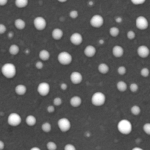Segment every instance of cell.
Masks as SVG:
<instances>
[{
  "instance_id": "6da1fadb",
  "label": "cell",
  "mask_w": 150,
  "mask_h": 150,
  "mask_svg": "<svg viewBox=\"0 0 150 150\" xmlns=\"http://www.w3.org/2000/svg\"><path fill=\"white\" fill-rule=\"evenodd\" d=\"M1 72L4 77H5L7 79H11L16 76V73H17V69H16V65L14 64L7 62L3 64L1 68Z\"/></svg>"
},
{
  "instance_id": "7a4b0ae2",
  "label": "cell",
  "mask_w": 150,
  "mask_h": 150,
  "mask_svg": "<svg viewBox=\"0 0 150 150\" xmlns=\"http://www.w3.org/2000/svg\"><path fill=\"white\" fill-rule=\"evenodd\" d=\"M117 130L121 134L129 135L133 130V125L129 120H122L117 124Z\"/></svg>"
},
{
  "instance_id": "3957f363",
  "label": "cell",
  "mask_w": 150,
  "mask_h": 150,
  "mask_svg": "<svg viewBox=\"0 0 150 150\" xmlns=\"http://www.w3.org/2000/svg\"><path fill=\"white\" fill-rule=\"evenodd\" d=\"M106 101V97L104 93L101 92H97L92 95L91 98V102L92 105L96 107H100L103 105Z\"/></svg>"
},
{
  "instance_id": "277c9868",
  "label": "cell",
  "mask_w": 150,
  "mask_h": 150,
  "mask_svg": "<svg viewBox=\"0 0 150 150\" xmlns=\"http://www.w3.org/2000/svg\"><path fill=\"white\" fill-rule=\"evenodd\" d=\"M57 60L62 65H69L73 62V56L67 51H62L57 56Z\"/></svg>"
},
{
  "instance_id": "5b68a950",
  "label": "cell",
  "mask_w": 150,
  "mask_h": 150,
  "mask_svg": "<svg viewBox=\"0 0 150 150\" xmlns=\"http://www.w3.org/2000/svg\"><path fill=\"white\" fill-rule=\"evenodd\" d=\"M22 122L21 117L18 113H11L7 117V123L11 127H18Z\"/></svg>"
},
{
  "instance_id": "8992f818",
  "label": "cell",
  "mask_w": 150,
  "mask_h": 150,
  "mask_svg": "<svg viewBox=\"0 0 150 150\" xmlns=\"http://www.w3.org/2000/svg\"><path fill=\"white\" fill-rule=\"evenodd\" d=\"M57 125L60 131L62 133H67L71 128V122L68 119L65 117L59 119L57 122Z\"/></svg>"
},
{
  "instance_id": "52a82bcc",
  "label": "cell",
  "mask_w": 150,
  "mask_h": 150,
  "mask_svg": "<svg viewBox=\"0 0 150 150\" xmlns=\"http://www.w3.org/2000/svg\"><path fill=\"white\" fill-rule=\"evenodd\" d=\"M89 23H90V25L92 27L95 28V29H99V28L102 27L103 26L104 18L101 15H94L90 18Z\"/></svg>"
},
{
  "instance_id": "ba28073f",
  "label": "cell",
  "mask_w": 150,
  "mask_h": 150,
  "mask_svg": "<svg viewBox=\"0 0 150 150\" xmlns=\"http://www.w3.org/2000/svg\"><path fill=\"white\" fill-rule=\"evenodd\" d=\"M37 91L40 96L45 97L50 93L51 86L47 82H41L38 84V87H37Z\"/></svg>"
},
{
  "instance_id": "9c48e42d",
  "label": "cell",
  "mask_w": 150,
  "mask_h": 150,
  "mask_svg": "<svg viewBox=\"0 0 150 150\" xmlns=\"http://www.w3.org/2000/svg\"><path fill=\"white\" fill-rule=\"evenodd\" d=\"M136 26L139 30H146L149 27L148 19L143 16H139L136 19Z\"/></svg>"
},
{
  "instance_id": "30bf717a",
  "label": "cell",
  "mask_w": 150,
  "mask_h": 150,
  "mask_svg": "<svg viewBox=\"0 0 150 150\" xmlns=\"http://www.w3.org/2000/svg\"><path fill=\"white\" fill-rule=\"evenodd\" d=\"M33 24L37 30L42 31L46 28L47 21L45 18L42 17V16H38L34 19Z\"/></svg>"
},
{
  "instance_id": "8fae6325",
  "label": "cell",
  "mask_w": 150,
  "mask_h": 150,
  "mask_svg": "<svg viewBox=\"0 0 150 150\" xmlns=\"http://www.w3.org/2000/svg\"><path fill=\"white\" fill-rule=\"evenodd\" d=\"M83 36L81 33L79 32H74V33L72 34L70 37V41L73 45H80L83 42Z\"/></svg>"
},
{
  "instance_id": "7c38bea8",
  "label": "cell",
  "mask_w": 150,
  "mask_h": 150,
  "mask_svg": "<svg viewBox=\"0 0 150 150\" xmlns=\"http://www.w3.org/2000/svg\"><path fill=\"white\" fill-rule=\"evenodd\" d=\"M83 76L81 73L78 71H74L70 74V80L73 84L79 85L83 81Z\"/></svg>"
},
{
  "instance_id": "4fadbf2b",
  "label": "cell",
  "mask_w": 150,
  "mask_h": 150,
  "mask_svg": "<svg viewBox=\"0 0 150 150\" xmlns=\"http://www.w3.org/2000/svg\"><path fill=\"white\" fill-rule=\"evenodd\" d=\"M137 54L139 55V57H140L142 59L147 58L150 54V49L146 45H142L138 47Z\"/></svg>"
},
{
  "instance_id": "5bb4252c",
  "label": "cell",
  "mask_w": 150,
  "mask_h": 150,
  "mask_svg": "<svg viewBox=\"0 0 150 150\" xmlns=\"http://www.w3.org/2000/svg\"><path fill=\"white\" fill-rule=\"evenodd\" d=\"M97 53V49L94 45H89L86 46V48L83 50V54L88 58H92L95 56Z\"/></svg>"
},
{
  "instance_id": "9a60e30c",
  "label": "cell",
  "mask_w": 150,
  "mask_h": 150,
  "mask_svg": "<svg viewBox=\"0 0 150 150\" xmlns=\"http://www.w3.org/2000/svg\"><path fill=\"white\" fill-rule=\"evenodd\" d=\"M125 54V50L121 45H114L112 48V54L116 58H121Z\"/></svg>"
},
{
  "instance_id": "2e32d148",
  "label": "cell",
  "mask_w": 150,
  "mask_h": 150,
  "mask_svg": "<svg viewBox=\"0 0 150 150\" xmlns=\"http://www.w3.org/2000/svg\"><path fill=\"white\" fill-rule=\"evenodd\" d=\"M63 35H64V32L60 28H55L51 32V37L55 40H60L63 38Z\"/></svg>"
},
{
  "instance_id": "e0dca14e",
  "label": "cell",
  "mask_w": 150,
  "mask_h": 150,
  "mask_svg": "<svg viewBox=\"0 0 150 150\" xmlns=\"http://www.w3.org/2000/svg\"><path fill=\"white\" fill-rule=\"evenodd\" d=\"M70 104L73 108H78L82 104V99L78 95L73 96L70 100Z\"/></svg>"
},
{
  "instance_id": "ac0fdd59",
  "label": "cell",
  "mask_w": 150,
  "mask_h": 150,
  "mask_svg": "<svg viewBox=\"0 0 150 150\" xmlns=\"http://www.w3.org/2000/svg\"><path fill=\"white\" fill-rule=\"evenodd\" d=\"M15 92L19 96H23L27 92V88L24 84H18L15 87Z\"/></svg>"
},
{
  "instance_id": "d6986e66",
  "label": "cell",
  "mask_w": 150,
  "mask_h": 150,
  "mask_svg": "<svg viewBox=\"0 0 150 150\" xmlns=\"http://www.w3.org/2000/svg\"><path fill=\"white\" fill-rule=\"evenodd\" d=\"M38 57H39L41 61L46 62L48 61V60H49L50 57H51V54H50V52L48 50L42 49L39 52Z\"/></svg>"
},
{
  "instance_id": "ffe728a7",
  "label": "cell",
  "mask_w": 150,
  "mask_h": 150,
  "mask_svg": "<svg viewBox=\"0 0 150 150\" xmlns=\"http://www.w3.org/2000/svg\"><path fill=\"white\" fill-rule=\"evenodd\" d=\"M26 21L21 18H17L14 21V26L18 30H23L26 28Z\"/></svg>"
},
{
  "instance_id": "44dd1931",
  "label": "cell",
  "mask_w": 150,
  "mask_h": 150,
  "mask_svg": "<svg viewBox=\"0 0 150 150\" xmlns=\"http://www.w3.org/2000/svg\"><path fill=\"white\" fill-rule=\"evenodd\" d=\"M98 72H99L100 74L105 75L107 74V73H108V72H109L110 70V67L106 63L103 62V63H100V64L98 65Z\"/></svg>"
},
{
  "instance_id": "7402d4cb",
  "label": "cell",
  "mask_w": 150,
  "mask_h": 150,
  "mask_svg": "<svg viewBox=\"0 0 150 150\" xmlns=\"http://www.w3.org/2000/svg\"><path fill=\"white\" fill-rule=\"evenodd\" d=\"M25 122H26V124L29 127H34L37 124V118L34 115L30 114V115H28L26 117Z\"/></svg>"
},
{
  "instance_id": "603a6c76",
  "label": "cell",
  "mask_w": 150,
  "mask_h": 150,
  "mask_svg": "<svg viewBox=\"0 0 150 150\" xmlns=\"http://www.w3.org/2000/svg\"><path fill=\"white\" fill-rule=\"evenodd\" d=\"M117 89L119 92H125L127 89V84L124 81H120L117 83Z\"/></svg>"
},
{
  "instance_id": "cb8c5ba5",
  "label": "cell",
  "mask_w": 150,
  "mask_h": 150,
  "mask_svg": "<svg viewBox=\"0 0 150 150\" xmlns=\"http://www.w3.org/2000/svg\"><path fill=\"white\" fill-rule=\"evenodd\" d=\"M20 52V48L16 44H13L9 47V53L13 56H16Z\"/></svg>"
},
{
  "instance_id": "d4e9b609",
  "label": "cell",
  "mask_w": 150,
  "mask_h": 150,
  "mask_svg": "<svg viewBox=\"0 0 150 150\" xmlns=\"http://www.w3.org/2000/svg\"><path fill=\"white\" fill-rule=\"evenodd\" d=\"M120 30L118 27L117 26H112L109 29V35H111L112 38H117L120 35Z\"/></svg>"
},
{
  "instance_id": "484cf974",
  "label": "cell",
  "mask_w": 150,
  "mask_h": 150,
  "mask_svg": "<svg viewBox=\"0 0 150 150\" xmlns=\"http://www.w3.org/2000/svg\"><path fill=\"white\" fill-rule=\"evenodd\" d=\"M29 4V0H16L15 4L18 8H24Z\"/></svg>"
},
{
  "instance_id": "4316f807",
  "label": "cell",
  "mask_w": 150,
  "mask_h": 150,
  "mask_svg": "<svg viewBox=\"0 0 150 150\" xmlns=\"http://www.w3.org/2000/svg\"><path fill=\"white\" fill-rule=\"evenodd\" d=\"M41 129H42V131L45 133H48L51 131V129H52V126H51V123L48 122H45L42 123V125H41Z\"/></svg>"
},
{
  "instance_id": "83f0119b",
  "label": "cell",
  "mask_w": 150,
  "mask_h": 150,
  "mask_svg": "<svg viewBox=\"0 0 150 150\" xmlns=\"http://www.w3.org/2000/svg\"><path fill=\"white\" fill-rule=\"evenodd\" d=\"M130 112L133 116H139L142 113V108L139 105H134L130 108Z\"/></svg>"
},
{
  "instance_id": "f1b7e54d",
  "label": "cell",
  "mask_w": 150,
  "mask_h": 150,
  "mask_svg": "<svg viewBox=\"0 0 150 150\" xmlns=\"http://www.w3.org/2000/svg\"><path fill=\"white\" fill-rule=\"evenodd\" d=\"M140 74L142 77L147 78L149 77L150 75V70L148 67H143L142 70H140Z\"/></svg>"
},
{
  "instance_id": "f546056e",
  "label": "cell",
  "mask_w": 150,
  "mask_h": 150,
  "mask_svg": "<svg viewBox=\"0 0 150 150\" xmlns=\"http://www.w3.org/2000/svg\"><path fill=\"white\" fill-rule=\"evenodd\" d=\"M129 89H130V92H133V93H136V92H137L139 89V84L136 83H130V85L129 86Z\"/></svg>"
},
{
  "instance_id": "4dcf8cb0",
  "label": "cell",
  "mask_w": 150,
  "mask_h": 150,
  "mask_svg": "<svg viewBox=\"0 0 150 150\" xmlns=\"http://www.w3.org/2000/svg\"><path fill=\"white\" fill-rule=\"evenodd\" d=\"M46 148L48 150H57V144L54 142H48L46 144Z\"/></svg>"
},
{
  "instance_id": "1f68e13d",
  "label": "cell",
  "mask_w": 150,
  "mask_h": 150,
  "mask_svg": "<svg viewBox=\"0 0 150 150\" xmlns=\"http://www.w3.org/2000/svg\"><path fill=\"white\" fill-rule=\"evenodd\" d=\"M117 73L120 76H124L127 73V67L125 66H120L117 68Z\"/></svg>"
},
{
  "instance_id": "d6a6232c",
  "label": "cell",
  "mask_w": 150,
  "mask_h": 150,
  "mask_svg": "<svg viewBox=\"0 0 150 150\" xmlns=\"http://www.w3.org/2000/svg\"><path fill=\"white\" fill-rule=\"evenodd\" d=\"M62 104V99L60 97H57V98H54V100H53V105L55 107L60 106Z\"/></svg>"
},
{
  "instance_id": "836d02e7",
  "label": "cell",
  "mask_w": 150,
  "mask_h": 150,
  "mask_svg": "<svg viewBox=\"0 0 150 150\" xmlns=\"http://www.w3.org/2000/svg\"><path fill=\"white\" fill-rule=\"evenodd\" d=\"M136 34L134 31L133 30H130L127 32V39H129L130 40H133L136 38Z\"/></svg>"
},
{
  "instance_id": "e575fe53",
  "label": "cell",
  "mask_w": 150,
  "mask_h": 150,
  "mask_svg": "<svg viewBox=\"0 0 150 150\" xmlns=\"http://www.w3.org/2000/svg\"><path fill=\"white\" fill-rule=\"evenodd\" d=\"M143 130L146 135L150 136V122H146L144 125Z\"/></svg>"
},
{
  "instance_id": "d590c367",
  "label": "cell",
  "mask_w": 150,
  "mask_h": 150,
  "mask_svg": "<svg viewBox=\"0 0 150 150\" xmlns=\"http://www.w3.org/2000/svg\"><path fill=\"white\" fill-rule=\"evenodd\" d=\"M79 13L76 10H73L69 13V16H70L72 19H76L79 17Z\"/></svg>"
},
{
  "instance_id": "8d00e7d4",
  "label": "cell",
  "mask_w": 150,
  "mask_h": 150,
  "mask_svg": "<svg viewBox=\"0 0 150 150\" xmlns=\"http://www.w3.org/2000/svg\"><path fill=\"white\" fill-rule=\"evenodd\" d=\"M35 67H36L38 70H42V69L44 67L43 62L41 61V60H39V61L36 62V63H35Z\"/></svg>"
},
{
  "instance_id": "74e56055",
  "label": "cell",
  "mask_w": 150,
  "mask_h": 150,
  "mask_svg": "<svg viewBox=\"0 0 150 150\" xmlns=\"http://www.w3.org/2000/svg\"><path fill=\"white\" fill-rule=\"evenodd\" d=\"M64 150H77V149L75 146V145L72 144H67L64 146Z\"/></svg>"
},
{
  "instance_id": "f35d334b",
  "label": "cell",
  "mask_w": 150,
  "mask_h": 150,
  "mask_svg": "<svg viewBox=\"0 0 150 150\" xmlns=\"http://www.w3.org/2000/svg\"><path fill=\"white\" fill-rule=\"evenodd\" d=\"M7 32V26L4 23H0V35L6 33Z\"/></svg>"
},
{
  "instance_id": "ab89813d",
  "label": "cell",
  "mask_w": 150,
  "mask_h": 150,
  "mask_svg": "<svg viewBox=\"0 0 150 150\" xmlns=\"http://www.w3.org/2000/svg\"><path fill=\"white\" fill-rule=\"evenodd\" d=\"M46 110L48 111V113H49V114H53L56 111V108L54 105H50L47 107Z\"/></svg>"
},
{
  "instance_id": "60d3db41",
  "label": "cell",
  "mask_w": 150,
  "mask_h": 150,
  "mask_svg": "<svg viewBox=\"0 0 150 150\" xmlns=\"http://www.w3.org/2000/svg\"><path fill=\"white\" fill-rule=\"evenodd\" d=\"M130 1L135 5H141V4H143L146 1V0H130Z\"/></svg>"
},
{
  "instance_id": "b9f144b4",
  "label": "cell",
  "mask_w": 150,
  "mask_h": 150,
  "mask_svg": "<svg viewBox=\"0 0 150 150\" xmlns=\"http://www.w3.org/2000/svg\"><path fill=\"white\" fill-rule=\"evenodd\" d=\"M67 88H68V85L66 83H62L60 84V89L62 91H66L67 89Z\"/></svg>"
},
{
  "instance_id": "7bdbcfd3",
  "label": "cell",
  "mask_w": 150,
  "mask_h": 150,
  "mask_svg": "<svg viewBox=\"0 0 150 150\" xmlns=\"http://www.w3.org/2000/svg\"><path fill=\"white\" fill-rule=\"evenodd\" d=\"M115 21L117 22V23H120L123 21V18L121 16H117V17L115 18Z\"/></svg>"
},
{
  "instance_id": "ee69618b",
  "label": "cell",
  "mask_w": 150,
  "mask_h": 150,
  "mask_svg": "<svg viewBox=\"0 0 150 150\" xmlns=\"http://www.w3.org/2000/svg\"><path fill=\"white\" fill-rule=\"evenodd\" d=\"M13 37H14V32H13L10 31V32H9L8 33H7V38H8L9 39H13Z\"/></svg>"
},
{
  "instance_id": "f6af8a7d",
  "label": "cell",
  "mask_w": 150,
  "mask_h": 150,
  "mask_svg": "<svg viewBox=\"0 0 150 150\" xmlns=\"http://www.w3.org/2000/svg\"><path fill=\"white\" fill-rule=\"evenodd\" d=\"M8 2V0H0V6H4L7 4Z\"/></svg>"
},
{
  "instance_id": "bcb514c9",
  "label": "cell",
  "mask_w": 150,
  "mask_h": 150,
  "mask_svg": "<svg viewBox=\"0 0 150 150\" xmlns=\"http://www.w3.org/2000/svg\"><path fill=\"white\" fill-rule=\"evenodd\" d=\"M5 147V144H4V142L3 141L0 140V150H3Z\"/></svg>"
},
{
  "instance_id": "7dc6e473",
  "label": "cell",
  "mask_w": 150,
  "mask_h": 150,
  "mask_svg": "<svg viewBox=\"0 0 150 150\" xmlns=\"http://www.w3.org/2000/svg\"><path fill=\"white\" fill-rule=\"evenodd\" d=\"M98 42H99V44H100V45H103V44L105 43V40H104L103 39H100L99 40H98Z\"/></svg>"
},
{
  "instance_id": "c3c4849f",
  "label": "cell",
  "mask_w": 150,
  "mask_h": 150,
  "mask_svg": "<svg viewBox=\"0 0 150 150\" xmlns=\"http://www.w3.org/2000/svg\"><path fill=\"white\" fill-rule=\"evenodd\" d=\"M29 150H41V149H40V148L38 147V146H33V147L31 148Z\"/></svg>"
},
{
  "instance_id": "681fc988",
  "label": "cell",
  "mask_w": 150,
  "mask_h": 150,
  "mask_svg": "<svg viewBox=\"0 0 150 150\" xmlns=\"http://www.w3.org/2000/svg\"><path fill=\"white\" fill-rule=\"evenodd\" d=\"M131 150H144V149H142V148L139 147V146H136V147L133 148V149H132Z\"/></svg>"
},
{
  "instance_id": "f907efd6",
  "label": "cell",
  "mask_w": 150,
  "mask_h": 150,
  "mask_svg": "<svg viewBox=\"0 0 150 150\" xmlns=\"http://www.w3.org/2000/svg\"><path fill=\"white\" fill-rule=\"evenodd\" d=\"M88 5H89V6H93L94 5V1H88Z\"/></svg>"
},
{
  "instance_id": "816d5d0a",
  "label": "cell",
  "mask_w": 150,
  "mask_h": 150,
  "mask_svg": "<svg viewBox=\"0 0 150 150\" xmlns=\"http://www.w3.org/2000/svg\"><path fill=\"white\" fill-rule=\"evenodd\" d=\"M57 1H59V2H61V3H64V2H66L67 0H57Z\"/></svg>"
},
{
  "instance_id": "f5cc1de1",
  "label": "cell",
  "mask_w": 150,
  "mask_h": 150,
  "mask_svg": "<svg viewBox=\"0 0 150 150\" xmlns=\"http://www.w3.org/2000/svg\"><path fill=\"white\" fill-rule=\"evenodd\" d=\"M149 107H150V105H149Z\"/></svg>"
}]
</instances>
